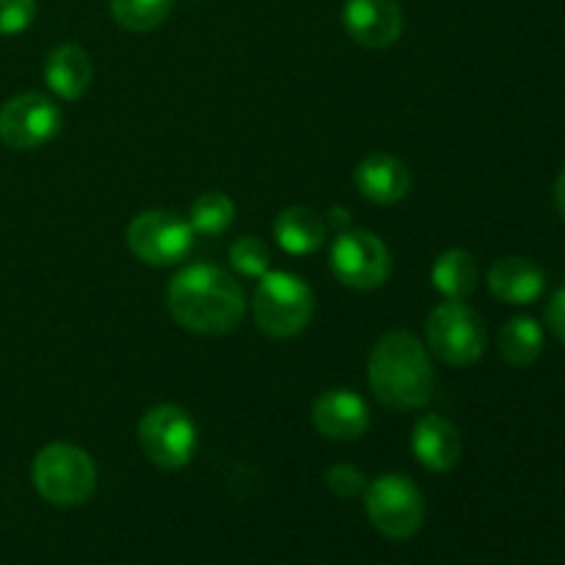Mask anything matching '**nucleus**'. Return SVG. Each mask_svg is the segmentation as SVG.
<instances>
[{"mask_svg": "<svg viewBox=\"0 0 565 565\" xmlns=\"http://www.w3.org/2000/svg\"><path fill=\"white\" fill-rule=\"evenodd\" d=\"M166 301L182 329L204 337L230 334L246 315V296L235 276L204 263L180 270L171 279Z\"/></svg>", "mask_w": 565, "mask_h": 565, "instance_id": "1", "label": "nucleus"}, {"mask_svg": "<svg viewBox=\"0 0 565 565\" xmlns=\"http://www.w3.org/2000/svg\"><path fill=\"white\" fill-rule=\"evenodd\" d=\"M375 401L392 412L428 406L434 397V367L423 342L408 331H392L375 342L367 364Z\"/></svg>", "mask_w": 565, "mask_h": 565, "instance_id": "2", "label": "nucleus"}, {"mask_svg": "<svg viewBox=\"0 0 565 565\" xmlns=\"http://www.w3.org/2000/svg\"><path fill=\"white\" fill-rule=\"evenodd\" d=\"M315 312V296L307 281L287 270H268L254 292V320L259 331L276 340L301 334Z\"/></svg>", "mask_w": 565, "mask_h": 565, "instance_id": "3", "label": "nucleus"}, {"mask_svg": "<svg viewBox=\"0 0 565 565\" xmlns=\"http://www.w3.org/2000/svg\"><path fill=\"white\" fill-rule=\"evenodd\" d=\"M33 486L47 502L61 508L81 505L94 494L97 469L92 456L75 445H47L36 452L31 467Z\"/></svg>", "mask_w": 565, "mask_h": 565, "instance_id": "4", "label": "nucleus"}, {"mask_svg": "<svg viewBox=\"0 0 565 565\" xmlns=\"http://www.w3.org/2000/svg\"><path fill=\"white\" fill-rule=\"evenodd\" d=\"M364 511L370 524L392 541H406L425 522V502L406 475H381L364 489Z\"/></svg>", "mask_w": 565, "mask_h": 565, "instance_id": "5", "label": "nucleus"}, {"mask_svg": "<svg viewBox=\"0 0 565 565\" xmlns=\"http://www.w3.org/2000/svg\"><path fill=\"white\" fill-rule=\"evenodd\" d=\"M428 348L436 359L452 367H469L486 351V329L480 315L463 301H445L425 323Z\"/></svg>", "mask_w": 565, "mask_h": 565, "instance_id": "6", "label": "nucleus"}, {"mask_svg": "<svg viewBox=\"0 0 565 565\" xmlns=\"http://www.w3.org/2000/svg\"><path fill=\"white\" fill-rule=\"evenodd\" d=\"M138 441L141 450L154 467L182 469L191 463L196 452V425L188 417L185 408L163 406L149 408L138 423Z\"/></svg>", "mask_w": 565, "mask_h": 565, "instance_id": "7", "label": "nucleus"}, {"mask_svg": "<svg viewBox=\"0 0 565 565\" xmlns=\"http://www.w3.org/2000/svg\"><path fill=\"white\" fill-rule=\"evenodd\" d=\"M193 235L196 232L191 221L169 210H147L127 226V246L141 263L166 268V265L182 263L191 254Z\"/></svg>", "mask_w": 565, "mask_h": 565, "instance_id": "8", "label": "nucleus"}, {"mask_svg": "<svg viewBox=\"0 0 565 565\" xmlns=\"http://www.w3.org/2000/svg\"><path fill=\"white\" fill-rule=\"evenodd\" d=\"M61 130V110L44 94H17L0 105V141L9 149H39Z\"/></svg>", "mask_w": 565, "mask_h": 565, "instance_id": "9", "label": "nucleus"}, {"mask_svg": "<svg viewBox=\"0 0 565 565\" xmlns=\"http://www.w3.org/2000/svg\"><path fill=\"white\" fill-rule=\"evenodd\" d=\"M331 270L353 290H375L390 279L392 257L373 232H342L331 246Z\"/></svg>", "mask_w": 565, "mask_h": 565, "instance_id": "10", "label": "nucleus"}, {"mask_svg": "<svg viewBox=\"0 0 565 565\" xmlns=\"http://www.w3.org/2000/svg\"><path fill=\"white\" fill-rule=\"evenodd\" d=\"M342 25L348 36L362 47H392L403 33L401 3L397 0H345Z\"/></svg>", "mask_w": 565, "mask_h": 565, "instance_id": "11", "label": "nucleus"}, {"mask_svg": "<svg viewBox=\"0 0 565 565\" xmlns=\"http://www.w3.org/2000/svg\"><path fill=\"white\" fill-rule=\"evenodd\" d=\"M312 423L326 439L353 441L370 428L367 403L351 390H329L315 401Z\"/></svg>", "mask_w": 565, "mask_h": 565, "instance_id": "12", "label": "nucleus"}, {"mask_svg": "<svg viewBox=\"0 0 565 565\" xmlns=\"http://www.w3.org/2000/svg\"><path fill=\"white\" fill-rule=\"evenodd\" d=\"M353 180H356L359 193L375 204H397L412 191V174H408L406 163L386 152L367 154L356 166Z\"/></svg>", "mask_w": 565, "mask_h": 565, "instance_id": "13", "label": "nucleus"}, {"mask_svg": "<svg viewBox=\"0 0 565 565\" xmlns=\"http://www.w3.org/2000/svg\"><path fill=\"white\" fill-rule=\"evenodd\" d=\"M412 450L430 472H450L461 458V436L439 414H425L414 425Z\"/></svg>", "mask_w": 565, "mask_h": 565, "instance_id": "14", "label": "nucleus"}, {"mask_svg": "<svg viewBox=\"0 0 565 565\" xmlns=\"http://www.w3.org/2000/svg\"><path fill=\"white\" fill-rule=\"evenodd\" d=\"M544 285V270L524 257H502L489 270V290L494 292V298L513 307L539 301Z\"/></svg>", "mask_w": 565, "mask_h": 565, "instance_id": "15", "label": "nucleus"}, {"mask_svg": "<svg viewBox=\"0 0 565 565\" xmlns=\"http://www.w3.org/2000/svg\"><path fill=\"white\" fill-rule=\"evenodd\" d=\"M92 58L77 44H61L47 55L44 81L61 99H77L92 83Z\"/></svg>", "mask_w": 565, "mask_h": 565, "instance_id": "16", "label": "nucleus"}, {"mask_svg": "<svg viewBox=\"0 0 565 565\" xmlns=\"http://www.w3.org/2000/svg\"><path fill=\"white\" fill-rule=\"evenodd\" d=\"M326 221L323 215L315 213L312 207H287L285 213L276 215L274 237L287 254L303 257L315 254L326 243Z\"/></svg>", "mask_w": 565, "mask_h": 565, "instance_id": "17", "label": "nucleus"}, {"mask_svg": "<svg viewBox=\"0 0 565 565\" xmlns=\"http://www.w3.org/2000/svg\"><path fill=\"white\" fill-rule=\"evenodd\" d=\"M478 263L463 248H450L430 268V281H434V287L447 301H463L467 296H472L475 287H478Z\"/></svg>", "mask_w": 565, "mask_h": 565, "instance_id": "18", "label": "nucleus"}, {"mask_svg": "<svg viewBox=\"0 0 565 565\" xmlns=\"http://www.w3.org/2000/svg\"><path fill=\"white\" fill-rule=\"evenodd\" d=\"M544 351V331L539 320L513 318L500 331V356L513 367H530Z\"/></svg>", "mask_w": 565, "mask_h": 565, "instance_id": "19", "label": "nucleus"}, {"mask_svg": "<svg viewBox=\"0 0 565 565\" xmlns=\"http://www.w3.org/2000/svg\"><path fill=\"white\" fill-rule=\"evenodd\" d=\"M174 0H110V14L125 31L147 33L169 17Z\"/></svg>", "mask_w": 565, "mask_h": 565, "instance_id": "20", "label": "nucleus"}, {"mask_svg": "<svg viewBox=\"0 0 565 565\" xmlns=\"http://www.w3.org/2000/svg\"><path fill=\"white\" fill-rule=\"evenodd\" d=\"M235 218V204L226 193H202L191 207V226L199 235H221Z\"/></svg>", "mask_w": 565, "mask_h": 565, "instance_id": "21", "label": "nucleus"}, {"mask_svg": "<svg viewBox=\"0 0 565 565\" xmlns=\"http://www.w3.org/2000/svg\"><path fill=\"white\" fill-rule=\"evenodd\" d=\"M230 263L237 274L252 276V279H263L270 270V252L259 237L246 235L241 237V241L232 243Z\"/></svg>", "mask_w": 565, "mask_h": 565, "instance_id": "22", "label": "nucleus"}, {"mask_svg": "<svg viewBox=\"0 0 565 565\" xmlns=\"http://www.w3.org/2000/svg\"><path fill=\"white\" fill-rule=\"evenodd\" d=\"M36 20V0H0V36H17Z\"/></svg>", "mask_w": 565, "mask_h": 565, "instance_id": "23", "label": "nucleus"}, {"mask_svg": "<svg viewBox=\"0 0 565 565\" xmlns=\"http://www.w3.org/2000/svg\"><path fill=\"white\" fill-rule=\"evenodd\" d=\"M326 483L342 500H353V497L364 494V489H367V478L353 463H337V467H331L329 475H326Z\"/></svg>", "mask_w": 565, "mask_h": 565, "instance_id": "24", "label": "nucleus"}, {"mask_svg": "<svg viewBox=\"0 0 565 565\" xmlns=\"http://www.w3.org/2000/svg\"><path fill=\"white\" fill-rule=\"evenodd\" d=\"M546 323L555 331L557 340L565 345V285L552 296L550 307H546Z\"/></svg>", "mask_w": 565, "mask_h": 565, "instance_id": "25", "label": "nucleus"}, {"mask_svg": "<svg viewBox=\"0 0 565 565\" xmlns=\"http://www.w3.org/2000/svg\"><path fill=\"white\" fill-rule=\"evenodd\" d=\"M555 207H557V213L565 218V171L557 177V182H555Z\"/></svg>", "mask_w": 565, "mask_h": 565, "instance_id": "26", "label": "nucleus"}, {"mask_svg": "<svg viewBox=\"0 0 565 565\" xmlns=\"http://www.w3.org/2000/svg\"><path fill=\"white\" fill-rule=\"evenodd\" d=\"M345 215H351V213H345L342 207H334V218L331 221H334V224H345Z\"/></svg>", "mask_w": 565, "mask_h": 565, "instance_id": "27", "label": "nucleus"}]
</instances>
